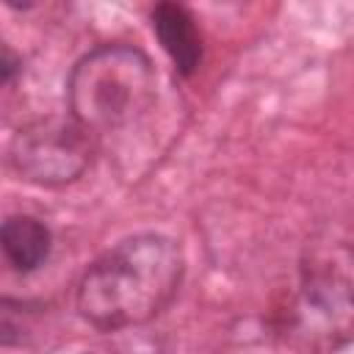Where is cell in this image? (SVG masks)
<instances>
[{
    "mask_svg": "<svg viewBox=\"0 0 354 354\" xmlns=\"http://www.w3.org/2000/svg\"><path fill=\"white\" fill-rule=\"evenodd\" d=\"M183 279L180 246L155 232L133 235L88 266L77 285L80 315L105 332L152 321Z\"/></svg>",
    "mask_w": 354,
    "mask_h": 354,
    "instance_id": "cell-1",
    "label": "cell"
},
{
    "mask_svg": "<svg viewBox=\"0 0 354 354\" xmlns=\"http://www.w3.org/2000/svg\"><path fill=\"white\" fill-rule=\"evenodd\" d=\"M69 116L91 133L119 130L155 102V69L130 44H102L83 55L66 83Z\"/></svg>",
    "mask_w": 354,
    "mask_h": 354,
    "instance_id": "cell-2",
    "label": "cell"
},
{
    "mask_svg": "<svg viewBox=\"0 0 354 354\" xmlns=\"http://www.w3.org/2000/svg\"><path fill=\"white\" fill-rule=\"evenodd\" d=\"M282 340L299 354H332L354 337V279L332 266L304 271L279 321Z\"/></svg>",
    "mask_w": 354,
    "mask_h": 354,
    "instance_id": "cell-3",
    "label": "cell"
},
{
    "mask_svg": "<svg viewBox=\"0 0 354 354\" xmlns=\"http://www.w3.org/2000/svg\"><path fill=\"white\" fill-rule=\"evenodd\" d=\"M94 133L75 116H44L25 124L8 149L11 169L44 188L75 183L91 163Z\"/></svg>",
    "mask_w": 354,
    "mask_h": 354,
    "instance_id": "cell-4",
    "label": "cell"
},
{
    "mask_svg": "<svg viewBox=\"0 0 354 354\" xmlns=\"http://www.w3.org/2000/svg\"><path fill=\"white\" fill-rule=\"evenodd\" d=\"M152 30L171 58L177 75H194L202 61V36L191 11L180 3H158L152 8Z\"/></svg>",
    "mask_w": 354,
    "mask_h": 354,
    "instance_id": "cell-5",
    "label": "cell"
},
{
    "mask_svg": "<svg viewBox=\"0 0 354 354\" xmlns=\"http://www.w3.org/2000/svg\"><path fill=\"white\" fill-rule=\"evenodd\" d=\"M0 246H3L6 260L17 271L28 274V271H36L47 260V254H50V230L33 216H11V218L3 221Z\"/></svg>",
    "mask_w": 354,
    "mask_h": 354,
    "instance_id": "cell-6",
    "label": "cell"
},
{
    "mask_svg": "<svg viewBox=\"0 0 354 354\" xmlns=\"http://www.w3.org/2000/svg\"><path fill=\"white\" fill-rule=\"evenodd\" d=\"M19 66H22V61H19L8 47H3V64H0V72H3V83H6V86L14 80V75L19 72Z\"/></svg>",
    "mask_w": 354,
    "mask_h": 354,
    "instance_id": "cell-7",
    "label": "cell"
}]
</instances>
